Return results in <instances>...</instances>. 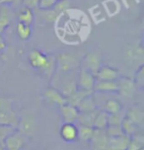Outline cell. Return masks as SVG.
I'll use <instances>...</instances> for the list:
<instances>
[{"mask_svg": "<svg viewBox=\"0 0 144 150\" xmlns=\"http://www.w3.org/2000/svg\"><path fill=\"white\" fill-rule=\"evenodd\" d=\"M108 127V114L105 111H98L94 122L95 129H106Z\"/></svg>", "mask_w": 144, "mask_h": 150, "instance_id": "4316f807", "label": "cell"}, {"mask_svg": "<svg viewBox=\"0 0 144 150\" xmlns=\"http://www.w3.org/2000/svg\"><path fill=\"white\" fill-rule=\"evenodd\" d=\"M26 136L21 134L19 131L15 130L12 134H10L5 139L4 146L6 150H21L26 142Z\"/></svg>", "mask_w": 144, "mask_h": 150, "instance_id": "52a82bcc", "label": "cell"}, {"mask_svg": "<svg viewBox=\"0 0 144 150\" xmlns=\"http://www.w3.org/2000/svg\"><path fill=\"white\" fill-rule=\"evenodd\" d=\"M143 49L140 45H129L124 52V60L126 64L136 69L140 65H143Z\"/></svg>", "mask_w": 144, "mask_h": 150, "instance_id": "7a4b0ae2", "label": "cell"}, {"mask_svg": "<svg viewBox=\"0 0 144 150\" xmlns=\"http://www.w3.org/2000/svg\"><path fill=\"white\" fill-rule=\"evenodd\" d=\"M39 1H40V0H23L22 4L24 5V7L33 9V8H37V7H38Z\"/></svg>", "mask_w": 144, "mask_h": 150, "instance_id": "f35d334b", "label": "cell"}, {"mask_svg": "<svg viewBox=\"0 0 144 150\" xmlns=\"http://www.w3.org/2000/svg\"><path fill=\"white\" fill-rule=\"evenodd\" d=\"M29 63L33 68L41 70L44 67V65L47 62L49 55H46L44 53L40 52L38 50H33L29 53Z\"/></svg>", "mask_w": 144, "mask_h": 150, "instance_id": "7c38bea8", "label": "cell"}, {"mask_svg": "<svg viewBox=\"0 0 144 150\" xmlns=\"http://www.w3.org/2000/svg\"><path fill=\"white\" fill-rule=\"evenodd\" d=\"M96 80L102 81H116L119 78V72L118 69L109 65H102L95 75Z\"/></svg>", "mask_w": 144, "mask_h": 150, "instance_id": "ba28073f", "label": "cell"}, {"mask_svg": "<svg viewBox=\"0 0 144 150\" xmlns=\"http://www.w3.org/2000/svg\"><path fill=\"white\" fill-rule=\"evenodd\" d=\"M93 92H94V91H86V90H82L78 88V90H77L73 95H71L70 97L67 98V104H70L72 106L77 107V105H78L85 97L91 95V94H93Z\"/></svg>", "mask_w": 144, "mask_h": 150, "instance_id": "44dd1931", "label": "cell"}, {"mask_svg": "<svg viewBox=\"0 0 144 150\" xmlns=\"http://www.w3.org/2000/svg\"><path fill=\"white\" fill-rule=\"evenodd\" d=\"M15 130H16L15 127H9V125H0V142L4 143L5 139H6L10 134H12Z\"/></svg>", "mask_w": 144, "mask_h": 150, "instance_id": "1f68e13d", "label": "cell"}, {"mask_svg": "<svg viewBox=\"0 0 144 150\" xmlns=\"http://www.w3.org/2000/svg\"><path fill=\"white\" fill-rule=\"evenodd\" d=\"M69 6H70V0H57L52 9L57 14H60V13L64 12L65 10H67Z\"/></svg>", "mask_w": 144, "mask_h": 150, "instance_id": "d6a6232c", "label": "cell"}, {"mask_svg": "<svg viewBox=\"0 0 144 150\" xmlns=\"http://www.w3.org/2000/svg\"><path fill=\"white\" fill-rule=\"evenodd\" d=\"M44 98L46 99L47 102L54 105H57L58 107L64 105L67 103V99L62 95V93L59 90L54 87L47 88L44 92Z\"/></svg>", "mask_w": 144, "mask_h": 150, "instance_id": "30bf717a", "label": "cell"}, {"mask_svg": "<svg viewBox=\"0 0 144 150\" xmlns=\"http://www.w3.org/2000/svg\"><path fill=\"white\" fill-rule=\"evenodd\" d=\"M122 110V105L119 100L116 99H109L104 104V110L108 115H114L119 114Z\"/></svg>", "mask_w": 144, "mask_h": 150, "instance_id": "d6986e66", "label": "cell"}, {"mask_svg": "<svg viewBox=\"0 0 144 150\" xmlns=\"http://www.w3.org/2000/svg\"><path fill=\"white\" fill-rule=\"evenodd\" d=\"M121 127L122 128V131H124V135L128 136V137H131L132 135H134L135 133H136L137 128H138V127L134 122H132L131 120L125 117L121 120Z\"/></svg>", "mask_w": 144, "mask_h": 150, "instance_id": "603a6c76", "label": "cell"}, {"mask_svg": "<svg viewBox=\"0 0 144 150\" xmlns=\"http://www.w3.org/2000/svg\"><path fill=\"white\" fill-rule=\"evenodd\" d=\"M77 90H78L77 80H74V79H69L67 81H65L64 85H62V87L59 89V91L62 93V95L64 96L66 99L70 97L71 95H73Z\"/></svg>", "mask_w": 144, "mask_h": 150, "instance_id": "7402d4cb", "label": "cell"}, {"mask_svg": "<svg viewBox=\"0 0 144 150\" xmlns=\"http://www.w3.org/2000/svg\"><path fill=\"white\" fill-rule=\"evenodd\" d=\"M56 1H57V0H40L38 7L41 10H42V11H44V10L52 9Z\"/></svg>", "mask_w": 144, "mask_h": 150, "instance_id": "d590c367", "label": "cell"}, {"mask_svg": "<svg viewBox=\"0 0 144 150\" xmlns=\"http://www.w3.org/2000/svg\"><path fill=\"white\" fill-rule=\"evenodd\" d=\"M55 69H56V60L55 57L52 55H49V59H47V64L44 65V67L41 69V71L47 79H50L52 77L53 73H54Z\"/></svg>", "mask_w": 144, "mask_h": 150, "instance_id": "d4e9b609", "label": "cell"}, {"mask_svg": "<svg viewBox=\"0 0 144 150\" xmlns=\"http://www.w3.org/2000/svg\"><path fill=\"white\" fill-rule=\"evenodd\" d=\"M93 91L99 93H116L118 92V83L116 81L96 80Z\"/></svg>", "mask_w": 144, "mask_h": 150, "instance_id": "2e32d148", "label": "cell"}, {"mask_svg": "<svg viewBox=\"0 0 144 150\" xmlns=\"http://www.w3.org/2000/svg\"><path fill=\"white\" fill-rule=\"evenodd\" d=\"M135 80L133 81L135 82V85L136 86H143V65H140L139 67L136 69V72H135Z\"/></svg>", "mask_w": 144, "mask_h": 150, "instance_id": "8d00e7d4", "label": "cell"}, {"mask_svg": "<svg viewBox=\"0 0 144 150\" xmlns=\"http://www.w3.org/2000/svg\"><path fill=\"white\" fill-rule=\"evenodd\" d=\"M124 117H121V112L114 115H108V125H121Z\"/></svg>", "mask_w": 144, "mask_h": 150, "instance_id": "836d02e7", "label": "cell"}, {"mask_svg": "<svg viewBox=\"0 0 144 150\" xmlns=\"http://www.w3.org/2000/svg\"><path fill=\"white\" fill-rule=\"evenodd\" d=\"M59 135L65 142H74L78 139V127L74 122H64L60 127Z\"/></svg>", "mask_w": 144, "mask_h": 150, "instance_id": "8992f818", "label": "cell"}, {"mask_svg": "<svg viewBox=\"0 0 144 150\" xmlns=\"http://www.w3.org/2000/svg\"><path fill=\"white\" fill-rule=\"evenodd\" d=\"M77 110L79 112H91L98 111L97 110V102H96L93 94L85 97L80 103L77 105Z\"/></svg>", "mask_w": 144, "mask_h": 150, "instance_id": "ac0fdd59", "label": "cell"}, {"mask_svg": "<svg viewBox=\"0 0 144 150\" xmlns=\"http://www.w3.org/2000/svg\"><path fill=\"white\" fill-rule=\"evenodd\" d=\"M94 134V127L79 125L78 127V139L83 142H90Z\"/></svg>", "mask_w": 144, "mask_h": 150, "instance_id": "cb8c5ba5", "label": "cell"}, {"mask_svg": "<svg viewBox=\"0 0 144 150\" xmlns=\"http://www.w3.org/2000/svg\"><path fill=\"white\" fill-rule=\"evenodd\" d=\"M118 93L122 97L131 98L135 94L137 86L135 85V82L133 79L128 77H121L118 79Z\"/></svg>", "mask_w": 144, "mask_h": 150, "instance_id": "277c9868", "label": "cell"}, {"mask_svg": "<svg viewBox=\"0 0 144 150\" xmlns=\"http://www.w3.org/2000/svg\"><path fill=\"white\" fill-rule=\"evenodd\" d=\"M58 15L59 14H57L53 9L44 10V18L47 22H55V20H57Z\"/></svg>", "mask_w": 144, "mask_h": 150, "instance_id": "e575fe53", "label": "cell"}, {"mask_svg": "<svg viewBox=\"0 0 144 150\" xmlns=\"http://www.w3.org/2000/svg\"><path fill=\"white\" fill-rule=\"evenodd\" d=\"M23 0H0V4H7L13 5V6H18L19 4H22Z\"/></svg>", "mask_w": 144, "mask_h": 150, "instance_id": "ab89813d", "label": "cell"}, {"mask_svg": "<svg viewBox=\"0 0 144 150\" xmlns=\"http://www.w3.org/2000/svg\"><path fill=\"white\" fill-rule=\"evenodd\" d=\"M144 139L142 134H137L135 133L131 137H129L128 144H127L126 150H140L143 148Z\"/></svg>", "mask_w": 144, "mask_h": 150, "instance_id": "484cf974", "label": "cell"}, {"mask_svg": "<svg viewBox=\"0 0 144 150\" xmlns=\"http://www.w3.org/2000/svg\"><path fill=\"white\" fill-rule=\"evenodd\" d=\"M0 150H6L5 149V146H4V143L0 142Z\"/></svg>", "mask_w": 144, "mask_h": 150, "instance_id": "b9f144b4", "label": "cell"}, {"mask_svg": "<svg viewBox=\"0 0 144 150\" xmlns=\"http://www.w3.org/2000/svg\"><path fill=\"white\" fill-rule=\"evenodd\" d=\"M105 130L108 137H116V136L124 135L121 125H108Z\"/></svg>", "mask_w": 144, "mask_h": 150, "instance_id": "4dcf8cb0", "label": "cell"}, {"mask_svg": "<svg viewBox=\"0 0 144 150\" xmlns=\"http://www.w3.org/2000/svg\"><path fill=\"white\" fill-rule=\"evenodd\" d=\"M96 82V77L94 74L88 70H85L83 68H80L79 76L77 79V86L79 89L86 90V91H93L94 85Z\"/></svg>", "mask_w": 144, "mask_h": 150, "instance_id": "5b68a950", "label": "cell"}, {"mask_svg": "<svg viewBox=\"0 0 144 150\" xmlns=\"http://www.w3.org/2000/svg\"><path fill=\"white\" fill-rule=\"evenodd\" d=\"M33 21H34V15L33 12H32V9L27 7L22 8L19 13V22L31 26Z\"/></svg>", "mask_w": 144, "mask_h": 150, "instance_id": "83f0119b", "label": "cell"}, {"mask_svg": "<svg viewBox=\"0 0 144 150\" xmlns=\"http://www.w3.org/2000/svg\"><path fill=\"white\" fill-rule=\"evenodd\" d=\"M109 137L105 129H95L94 134L91 139V144L93 150H106L108 146Z\"/></svg>", "mask_w": 144, "mask_h": 150, "instance_id": "8fae6325", "label": "cell"}, {"mask_svg": "<svg viewBox=\"0 0 144 150\" xmlns=\"http://www.w3.org/2000/svg\"><path fill=\"white\" fill-rule=\"evenodd\" d=\"M6 49V42H5L4 38L2 37V35L0 34V52Z\"/></svg>", "mask_w": 144, "mask_h": 150, "instance_id": "60d3db41", "label": "cell"}, {"mask_svg": "<svg viewBox=\"0 0 144 150\" xmlns=\"http://www.w3.org/2000/svg\"><path fill=\"white\" fill-rule=\"evenodd\" d=\"M17 131H19L21 134H23L26 137H30L34 134L36 130V122L33 117L25 116L22 119L19 120V125L17 127Z\"/></svg>", "mask_w": 144, "mask_h": 150, "instance_id": "9c48e42d", "label": "cell"}, {"mask_svg": "<svg viewBox=\"0 0 144 150\" xmlns=\"http://www.w3.org/2000/svg\"><path fill=\"white\" fill-rule=\"evenodd\" d=\"M55 60H56V69L61 73H69L80 66V61L70 53H59Z\"/></svg>", "mask_w": 144, "mask_h": 150, "instance_id": "6da1fadb", "label": "cell"}, {"mask_svg": "<svg viewBox=\"0 0 144 150\" xmlns=\"http://www.w3.org/2000/svg\"><path fill=\"white\" fill-rule=\"evenodd\" d=\"M31 34H32L31 26L26 25V24H23L21 22L17 24V35L21 40H23V41L28 40L31 37Z\"/></svg>", "mask_w": 144, "mask_h": 150, "instance_id": "f1b7e54d", "label": "cell"}, {"mask_svg": "<svg viewBox=\"0 0 144 150\" xmlns=\"http://www.w3.org/2000/svg\"><path fill=\"white\" fill-rule=\"evenodd\" d=\"M9 23H10L9 13L7 12V8L3 7L2 8V11L0 12V34H2L6 30Z\"/></svg>", "mask_w": 144, "mask_h": 150, "instance_id": "f546056e", "label": "cell"}, {"mask_svg": "<svg viewBox=\"0 0 144 150\" xmlns=\"http://www.w3.org/2000/svg\"><path fill=\"white\" fill-rule=\"evenodd\" d=\"M98 111L91 112H79L76 122H79V125H86V127H94V122L97 116Z\"/></svg>", "mask_w": 144, "mask_h": 150, "instance_id": "ffe728a7", "label": "cell"}, {"mask_svg": "<svg viewBox=\"0 0 144 150\" xmlns=\"http://www.w3.org/2000/svg\"><path fill=\"white\" fill-rule=\"evenodd\" d=\"M19 120L20 119L13 110L0 112V125H9V127L17 128L19 125Z\"/></svg>", "mask_w": 144, "mask_h": 150, "instance_id": "e0dca14e", "label": "cell"}, {"mask_svg": "<svg viewBox=\"0 0 144 150\" xmlns=\"http://www.w3.org/2000/svg\"><path fill=\"white\" fill-rule=\"evenodd\" d=\"M128 141L129 137L126 135L109 137L108 146H107L106 150H126Z\"/></svg>", "mask_w": 144, "mask_h": 150, "instance_id": "9a60e30c", "label": "cell"}, {"mask_svg": "<svg viewBox=\"0 0 144 150\" xmlns=\"http://www.w3.org/2000/svg\"><path fill=\"white\" fill-rule=\"evenodd\" d=\"M59 112L63 122H75L79 116V111L76 107L67 103L59 107Z\"/></svg>", "mask_w": 144, "mask_h": 150, "instance_id": "4fadbf2b", "label": "cell"}, {"mask_svg": "<svg viewBox=\"0 0 144 150\" xmlns=\"http://www.w3.org/2000/svg\"><path fill=\"white\" fill-rule=\"evenodd\" d=\"M80 66H81L80 68H83L96 75L99 68L102 66V58H101L100 53L97 52L87 53L80 62Z\"/></svg>", "mask_w": 144, "mask_h": 150, "instance_id": "3957f363", "label": "cell"}, {"mask_svg": "<svg viewBox=\"0 0 144 150\" xmlns=\"http://www.w3.org/2000/svg\"><path fill=\"white\" fill-rule=\"evenodd\" d=\"M125 117H127L128 120H131L132 122H134L137 127L143 125L144 122V112L141 107L139 106H132L127 110L126 112L124 115Z\"/></svg>", "mask_w": 144, "mask_h": 150, "instance_id": "5bb4252c", "label": "cell"}, {"mask_svg": "<svg viewBox=\"0 0 144 150\" xmlns=\"http://www.w3.org/2000/svg\"><path fill=\"white\" fill-rule=\"evenodd\" d=\"M12 110V101L10 99L0 97V112Z\"/></svg>", "mask_w": 144, "mask_h": 150, "instance_id": "74e56055", "label": "cell"}]
</instances>
